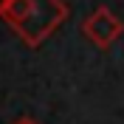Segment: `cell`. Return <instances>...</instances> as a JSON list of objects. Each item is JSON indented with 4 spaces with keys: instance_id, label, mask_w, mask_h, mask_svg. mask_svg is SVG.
Instances as JSON below:
<instances>
[{
    "instance_id": "1",
    "label": "cell",
    "mask_w": 124,
    "mask_h": 124,
    "mask_svg": "<svg viewBox=\"0 0 124 124\" xmlns=\"http://www.w3.org/2000/svg\"><path fill=\"white\" fill-rule=\"evenodd\" d=\"M68 14L70 8L65 0H8L3 20L25 45L37 48L68 20Z\"/></svg>"
},
{
    "instance_id": "2",
    "label": "cell",
    "mask_w": 124,
    "mask_h": 124,
    "mask_svg": "<svg viewBox=\"0 0 124 124\" xmlns=\"http://www.w3.org/2000/svg\"><path fill=\"white\" fill-rule=\"evenodd\" d=\"M82 34L90 39L96 48H110L124 34V23L118 20L107 6H96L82 23Z\"/></svg>"
},
{
    "instance_id": "3",
    "label": "cell",
    "mask_w": 124,
    "mask_h": 124,
    "mask_svg": "<svg viewBox=\"0 0 124 124\" xmlns=\"http://www.w3.org/2000/svg\"><path fill=\"white\" fill-rule=\"evenodd\" d=\"M6 8H8V0H0V17L6 14Z\"/></svg>"
},
{
    "instance_id": "4",
    "label": "cell",
    "mask_w": 124,
    "mask_h": 124,
    "mask_svg": "<svg viewBox=\"0 0 124 124\" xmlns=\"http://www.w3.org/2000/svg\"><path fill=\"white\" fill-rule=\"evenodd\" d=\"M14 124H37V121H34V118H17Z\"/></svg>"
}]
</instances>
